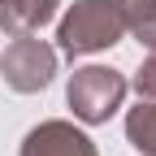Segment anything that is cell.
Wrapping results in <instances>:
<instances>
[{"instance_id": "cell-1", "label": "cell", "mask_w": 156, "mask_h": 156, "mask_svg": "<svg viewBox=\"0 0 156 156\" xmlns=\"http://www.w3.org/2000/svg\"><path fill=\"white\" fill-rule=\"evenodd\" d=\"M126 39V9L117 0H74L56 26V48L65 56H91Z\"/></svg>"}, {"instance_id": "cell-2", "label": "cell", "mask_w": 156, "mask_h": 156, "mask_svg": "<svg viewBox=\"0 0 156 156\" xmlns=\"http://www.w3.org/2000/svg\"><path fill=\"white\" fill-rule=\"evenodd\" d=\"M126 100V74L122 69H108V65H83L69 74L65 83V104L74 108L78 122L87 126H100L122 108Z\"/></svg>"}, {"instance_id": "cell-3", "label": "cell", "mask_w": 156, "mask_h": 156, "mask_svg": "<svg viewBox=\"0 0 156 156\" xmlns=\"http://www.w3.org/2000/svg\"><path fill=\"white\" fill-rule=\"evenodd\" d=\"M52 74H56V48L35 39V30L13 35V44L0 56V78L17 95H35V91H44L52 83Z\"/></svg>"}, {"instance_id": "cell-4", "label": "cell", "mask_w": 156, "mask_h": 156, "mask_svg": "<svg viewBox=\"0 0 156 156\" xmlns=\"http://www.w3.org/2000/svg\"><path fill=\"white\" fill-rule=\"evenodd\" d=\"M17 156H100V152L74 122L52 117V122H39L35 130H26Z\"/></svg>"}, {"instance_id": "cell-5", "label": "cell", "mask_w": 156, "mask_h": 156, "mask_svg": "<svg viewBox=\"0 0 156 156\" xmlns=\"http://www.w3.org/2000/svg\"><path fill=\"white\" fill-rule=\"evenodd\" d=\"M61 0H0V30L5 35H26L39 30L56 17Z\"/></svg>"}, {"instance_id": "cell-6", "label": "cell", "mask_w": 156, "mask_h": 156, "mask_svg": "<svg viewBox=\"0 0 156 156\" xmlns=\"http://www.w3.org/2000/svg\"><path fill=\"white\" fill-rule=\"evenodd\" d=\"M126 139L139 156H156V100H139L126 113Z\"/></svg>"}, {"instance_id": "cell-7", "label": "cell", "mask_w": 156, "mask_h": 156, "mask_svg": "<svg viewBox=\"0 0 156 156\" xmlns=\"http://www.w3.org/2000/svg\"><path fill=\"white\" fill-rule=\"evenodd\" d=\"M126 35H134L147 52H156V0H147V5L126 13Z\"/></svg>"}, {"instance_id": "cell-8", "label": "cell", "mask_w": 156, "mask_h": 156, "mask_svg": "<svg viewBox=\"0 0 156 156\" xmlns=\"http://www.w3.org/2000/svg\"><path fill=\"white\" fill-rule=\"evenodd\" d=\"M134 91H139V100H156V52L139 65V74H134Z\"/></svg>"}, {"instance_id": "cell-9", "label": "cell", "mask_w": 156, "mask_h": 156, "mask_svg": "<svg viewBox=\"0 0 156 156\" xmlns=\"http://www.w3.org/2000/svg\"><path fill=\"white\" fill-rule=\"evenodd\" d=\"M117 5H122V9L130 13V9H139V5H147V0H117Z\"/></svg>"}]
</instances>
